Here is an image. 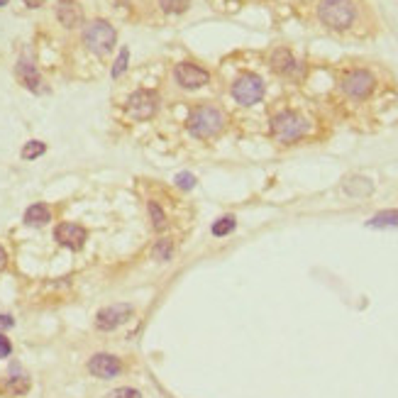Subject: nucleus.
Returning <instances> with one entry per match:
<instances>
[{"label": "nucleus", "instance_id": "nucleus-3", "mask_svg": "<svg viewBox=\"0 0 398 398\" xmlns=\"http://www.w3.org/2000/svg\"><path fill=\"white\" fill-rule=\"evenodd\" d=\"M308 130H311V125L306 123V118H301L293 110H284V113L271 118V135L284 144L298 142L301 137H306Z\"/></svg>", "mask_w": 398, "mask_h": 398}, {"label": "nucleus", "instance_id": "nucleus-24", "mask_svg": "<svg viewBox=\"0 0 398 398\" xmlns=\"http://www.w3.org/2000/svg\"><path fill=\"white\" fill-rule=\"evenodd\" d=\"M106 398H142L137 389H130V386H123V389H113Z\"/></svg>", "mask_w": 398, "mask_h": 398}, {"label": "nucleus", "instance_id": "nucleus-14", "mask_svg": "<svg viewBox=\"0 0 398 398\" xmlns=\"http://www.w3.org/2000/svg\"><path fill=\"white\" fill-rule=\"evenodd\" d=\"M5 391L13 396H25L30 391V379L25 374H20V366H10V379L5 381Z\"/></svg>", "mask_w": 398, "mask_h": 398}, {"label": "nucleus", "instance_id": "nucleus-2", "mask_svg": "<svg viewBox=\"0 0 398 398\" xmlns=\"http://www.w3.org/2000/svg\"><path fill=\"white\" fill-rule=\"evenodd\" d=\"M318 18L330 30H347L357 18V8L352 0H323L318 8Z\"/></svg>", "mask_w": 398, "mask_h": 398}, {"label": "nucleus", "instance_id": "nucleus-21", "mask_svg": "<svg viewBox=\"0 0 398 398\" xmlns=\"http://www.w3.org/2000/svg\"><path fill=\"white\" fill-rule=\"evenodd\" d=\"M161 10L164 13H171V15H179V13H186L191 0H159Z\"/></svg>", "mask_w": 398, "mask_h": 398}, {"label": "nucleus", "instance_id": "nucleus-15", "mask_svg": "<svg viewBox=\"0 0 398 398\" xmlns=\"http://www.w3.org/2000/svg\"><path fill=\"white\" fill-rule=\"evenodd\" d=\"M271 69H274L276 73H293V69H296V59H293V54L289 49H274V54H271Z\"/></svg>", "mask_w": 398, "mask_h": 398}, {"label": "nucleus", "instance_id": "nucleus-6", "mask_svg": "<svg viewBox=\"0 0 398 398\" xmlns=\"http://www.w3.org/2000/svg\"><path fill=\"white\" fill-rule=\"evenodd\" d=\"M128 115L135 123H144V120L154 118V113L159 110V93L156 91H135L128 98Z\"/></svg>", "mask_w": 398, "mask_h": 398}, {"label": "nucleus", "instance_id": "nucleus-28", "mask_svg": "<svg viewBox=\"0 0 398 398\" xmlns=\"http://www.w3.org/2000/svg\"><path fill=\"white\" fill-rule=\"evenodd\" d=\"M5 266H8V252H5V247L0 244V271H3Z\"/></svg>", "mask_w": 398, "mask_h": 398}, {"label": "nucleus", "instance_id": "nucleus-12", "mask_svg": "<svg viewBox=\"0 0 398 398\" xmlns=\"http://www.w3.org/2000/svg\"><path fill=\"white\" fill-rule=\"evenodd\" d=\"M56 20L64 25L66 30H76L83 25V8L76 0H59L56 3Z\"/></svg>", "mask_w": 398, "mask_h": 398}, {"label": "nucleus", "instance_id": "nucleus-27", "mask_svg": "<svg viewBox=\"0 0 398 398\" xmlns=\"http://www.w3.org/2000/svg\"><path fill=\"white\" fill-rule=\"evenodd\" d=\"M15 325V321L10 316H0V332H3V330H10Z\"/></svg>", "mask_w": 398, "mask_h": 398}, {"label": "nucleus", "instance_id": "nucleus-18", "mask_svg": "<svg viewBox=\"0 0 398 398\" xmlns=\"http://www.w3.org/2000/svg\"><path fill=\"white\" fill-rule=\"evenodd\" d=\"M147 211H149L151 228H154L156 232H164V230L169 228V220H166V213L161 211V206H159V203H154V201H151V203H149V208H147Z\"/></svg>", "mask_w": 398, "mask_h": 398}, {"label": "nucleus", "instance_id": "nucleus-17", "mask_svg": "<svg viewBox=\"0 0 398 398\" xmlns=\"http://www.w3.org/2000/svg\"><path fill=\"white\" fill-rule=\"evenodd\" d=\"M366 228L374 230H386V228H398V211H381L366 223Z\"/></svg>", "mask_w": 398, "mask_h": 398}, {"label": "nucleus", "instance_id": "nucleus-13", "mask_svg": "<svg viewBox=\"0 0 398 398\" xmlns=\"http://www.w3.org/2000/svg\"><path fill=\"white\" fill-rule=\"evenodd\" d=\"M15 76H18V81L23 83L25 88H30V91L37 93L42 88V76H39L37 66L30 59H20L18 61V66H15Z\"/></svg>", "mask_w": 398, "mask_h": 398}, {"label": "nucleus", "instance_id": "nucleus-30", "mask_svg": "<svg viewBox=\"0 0 398 398\" xmlns=\"http://www.w3.org/2000/svg\"><path fill=\"white\" fill-rule=\"evenodd\" d=\"M8 3H10V0H0V8H5Z\"/></svg>", "mask_w": 398, "mask_h": 398}, {"label": "nucleus", "instance_id": "nucleus-11", "mask_svg": "<svg viewBox=\"0 0 398 398\" xmlns=\"http://www.w3.org/2000/svg\"><path fill=\"white\" fill-rule=\"evenodd\" d=\"M88 371H91L93 376H98V379H115V376H120V371H123V362H120L115 354L103 352V354L91 357Z\"/></svg>", "mask_w": 398, "mask_h": 398}, {"label": "nucleus", "instance_id": "nucleus-23", "mask_svg": "<svg viewBox=\"0 0 398 398\" xmlns=\"http://www.w3.org/2000/svg\"><path fill=\"white\" fill-rule=\"evenodd\" d=\"M176 186H179L181 191H193V188H196V176L188 174V171H181V174L176 176Z\"/></svg>", "mask_w": 398, "mask_h": 398}, {"label": "nucleus", "instance_id": "nucleus-8", "mask_svg": "<svg viewBox=\"0 0 398 398\" xmlns=\"http://www.w3.org/2000/svg\"><path fill=\"white\" fill-rule=\"evenodd\" d=\"M132 306L130 303H113V306L103 308V311H98L96 316V328L103 330V332H110V330H118L120 325H125V323L130 321V316H132Z\"/></svg>", "mask_w": 398, "mask_h": 398}, {"label": "nucleus", "instance_id": "nucleus-7", "mask_svg": "<svg viewBox=\"0 0 398 398\" xmlns=\"http://www.w3.org/2000/svg\"><path fill=\"white\" fill-rule=\"evenodd\" d=\"M374 86H376V78L366 69H354L342 78V91L347 93L349 98H359V101L369 98L371 93H374Z\"/></svg>", "mask_w": 398, "mask_h": 398}, {"label": "nucleus", "instance_id": "nucleus-5", "mask_svg": "<svg viewBox=\"0 0 398 398\" xmlns=\"http://www.w3.org/2000/svg\"><path fill=\"white\" fill-rule=\"evenodd\" d=\"M232 98L240 106H256L264 98V81L256 73H242L237 81L232 83Z\"/></svg>", "mask_w": 398, "mask_h": 398}, {"label": "nucleus", "instance_id": "nucleus-26", "mask_svg": "<svg viewBox=\"0 0 398 398\" xmlns=\"http://www.w3.org/2000/svg\"><path fill=\"white\" fill-rule=\"evenodd\" d=\"M10 352H13V344H10V340L5 337L3 332H0V359L10 357Z\"/></svg>", "mask_w": 398, "mask_h": 398}, {"label": "nucleus", "instance_id": "nucleus-19", "mask_svg": "<svg viewBox=\"0 0 398 398\" xmlns=\"http://www.w3.org/2000/svg\"><path fill=\"white\" fill-rule=\"evenodd\" d=\"M46 151V144L44 142H39V139H30V142H25V147H23V151H20V154H23V159L25 161H32V159H37V156H42Z\"/></svg>", "mask_w": 398, "mask_h": 398}, {"label": "nucleus", "instance_id": "nucleus-16", "mask_svg": "<svg viewBox=\"0 0 398 398\" xmlns=\"http://www.w3.org/2000/svg\"><path fill=\"white\" fill-rule=\"evenodd\" d=\"M49 220H51V211H49V206H44V203H32V206L25 211V223L35 225V228L46 225Z\"/></svg>", "mask_w": 398, "mask_h": 398}, {"label": "nucleus", "instance_id": "nucleus-10", "mask_svg": "<svg viewBox=\"0 0 398 398\" xmlns=\"http://www.w3.org/2000/svg\"><path fill=\"white\" fill-rule=\"evenodd\" d=\"M54 240L61 244V247H69L73 252H78V249L86 244L88 232H86V228H81V225H76V223H61V225H56V230H54Z\"/></svg>", "mask_w": 398, "mask_h": 398}, {"label": "nucleus", "instance_id": "nucleus-25", "mask_svg": "<svg viewBox=\"0 0 398 398\" xmlns=\"http://www.w3.org/2000/svg\"><path fill=\"white\" fill-rule=\"evenodd\" d=\"M128 59H130V49H123L120 51V56H118V61H115V66H113V78H118L120 73H123L125 69H128Z\"/></svg>", "mask_w": 398, "mask_h": 398}, {"label": "nucleus", "instance_id": "nucleus-1", "mask_svg": "<svg viewBox=\"0 0 398 398\" xmlns=\"http://www.w3.org/2000/svg\"><path fill=\"white\" fill-rule=\"evenodd\" d=\"M225 123H228V120H225V113L216 106L193 108L191 113H188V120H186L188 132H191L193 137H203V139L216 137V135L223 132Z\"/></svg>", "mask_w": 398, "mask_h": 398}, {"label": "nucleus", "instance_id": "nucleus-20", "mask_svg": "<svg viewBox=\"0 0 398 398\" xmlns=\"http://www.w3.org/2000/svg\"><path fill=\"white\" fill-rule=\"evenodd\" d=\"M237 228V220H235V216H225L213 223V235L216 237H225V235H230L232 230Z\"/></svg>", "mask_w": 398, "mask_h": 398}, {"label": "nucleus", "instance_id": "nucleus-9", "mask_svg": "<svg viewBox=\"0 0 398 398\" xmlns=\"http://www.w3.org/2000/svg\"><path fill=\"white\" fill-rule=\"evenodd\" d=\"M174 78L181 88H188V91H196V88H203L206 83H211V73L201 66L191 64V61H181L174 69Z\"/></svg>", "mask_w": 398, "mask_h": 398}, {"label": "nucleus", "instance_id": "nucleus-29", "mask_svg": "<svg viewBox=\"0 0 398 398\" xmlns=\"http://www.w3.org/2000/svg\"><path fill=\"white\" fill-rule=\"evenodd\" d=\"M25 5H27V8H42V5H44V0H23Z\"/></svg>", "mask_w": 398, "mask_h": 398}, {"label": "nucleus", "instance_id": "nucleus-4", "mask_svg": "<svg viewBox=\"0 0 398 398\" xmlns=\"http://www.w3.org/2000/svg\"><path fill=\"white\" fill-rule=\"evenodd\" d=\"M115 27L108 23V20H93L83 27V44L93 51V54H108L110 49L115 46Z\"/></svg>", "mask_w": 398, "mask_h": 398}, {"label": "nucleus", "instance_id": "nucleus-22", "mask_svg": "<svg viewBox=\"0 0 398 398\" xmlns=\"http://www.w3.org/2000/svg\"><path fill=\"white\" fill-rule=\"evenodd\" d=\"M171 252H174V247H171L169 240H159V242L154 244V256L159 261H169L171 259Z\"/></svg>", "mask_w": 398, "mask_h": 398}]
</instances>
